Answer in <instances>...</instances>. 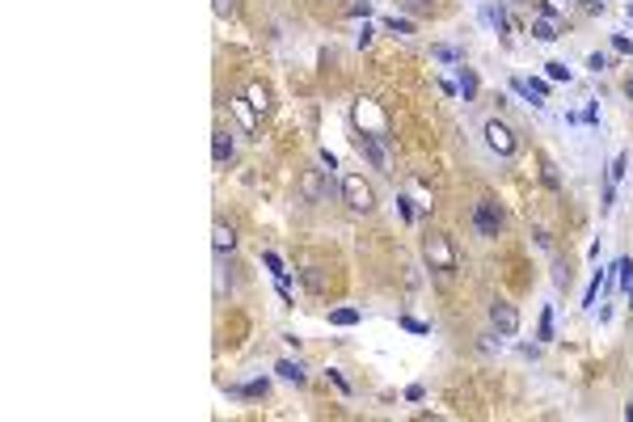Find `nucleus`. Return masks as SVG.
Here are the masks:
<instances>
[{"mask_svg":"<svg viewBox=\"0 0 633 422\" xmlns=\"http://www.w3.org/2000/svg\"><path fill=\"white\" fill-rule=\"evenodd\" d=\"M321 165H326V174L334 178V169H338V156H334L330 148H321Z\"/></svg>","mask_w":633,"mask_h":422,"instance_id":"obj_37","label":"nucleus"},{"mask_svg":"<svg viewBox=\"0 0 633 422\" xmlns=\"http://www.w3.org/2000/svg\"><path fill=\"white\" fill-rule=\"evenodd\" d=\"M228 106L237 110V119H241V127H245V131H253V127H258V119H253L258 110L249 106V97H228Z\"/></svg>","mask_w":633,"mask_h":422,"instance_id":"obj_15","label":"nucleus"},{"mask_svg":"<svg viewBox=\"0 0 633 422\" xmlns=\"http://www.w3.org/2000/svg\"><path fill=\"white\" fill-rule=\"evenodd\" d=\"M478 346H482L486 355H498V351H503V334H498V330H494V334H482V342H478Z\"/></svg>","mask_w":633,"mask_h":422,"instance_id":"obj_29","label":"nucleus"},{"mask_svg":"<svg viewBox=\"0 0 633 422\" xmlns=\"http://www.w3.org/2000/svg\"><path fill=\"white\" fill-rule=\"evenodd\" d=\"M372 5H376V0H355V5H351V17H367V13H372Z\"/></svg>","mask_w":633,"mask_h":422,"instance_id":"obj_36","label":"nucleus"},{"mask_svg":"<svg viewBox=\"0 0 633 422\" xmlns=\"http://www.w3.org/2000/svg\"><path fill=\"white\" fill-rule=\"evenodd\" d=\"M473 228H478V237L494 241L503 233V207L494 199H478V203H473Z\"/></svg>","mask_w":633,"mask_h":422,"instance_id":"obj_5","label":"nucleus"},{"mask_svg":"<svg viewBox=\"0 0 633 422\" xmlns=\"http://www.w3.org/2000/svg\"><path fill=\"white\" fill-rule=\"evenodd\" d=\"M216 13H220V17H233V13H237V0H216Z\"/></svg>","mask_w":633,"mask_h":422,"instance_id":"obj_39","label":"nucleus"},{"mask_svg":"<svg viewBox=\"0 0 633 422\" xmlns=\"http://www.w3.org/2000/svg\"><path fill=\"white\" fill-rule=\"evenodd\" d=\"M557 13H562V9L553 5V0H545V5H541V17H557Z\"/></svg>","mask_w":633,"mask_h":422,"instance_id":"obj_42","label":"nucleus"},{"mask_svg":"<svg viewBox=\"0 0 633 422\" xmlns=\"http://www.w3.org/2000/svg\"><path fill=\"white\" fill-rule=\"evenodd\" d=\"M456 89L464 93V101H473V97H478V72L464 68V64H456Z\"/></svg>","mask_w":633,"mask_h":422,"instance_id":"obj_13","label":"nucleus"},{"mask_svg":"<svg viewBox=\"0 0 633 422\" xmlns=\"http://www.w3.org/2000/svg\"><path fill=\"white\" fill-rule=\"evenodd\" d=\"M422 397H427V389H422V385H410V389H405V401H422Z\"/></svg>","mask_w":633,"mask_h":422,"instance_id":"obj_41","label":"nucleus"},{"mask_svg":"<svg viewBox=\"0 0 633 422\" xmlns=\"http://www.w3.org/2000/svg\"><path fill=\"white\" fill-rule=\"evenodd\" d=\"M326 376H330V380L338 385V393H346V397H351V380H346V376L338 372V367H330V372H326Z\"/></svg>","mask_w":633,"mask_h":422,"instance_id":"obj_35","label":"nucleus"},{"mask_svg":"<svg viewBox=\"0 0 633 422\" xmlns=\"http://www.w3.org/2000/svg\"><path fill=\"white\" fill-rule=\"evenodd\" d=\"M211 161H216V169H224V165L233 161V135H228L224 127L211 131Z\"/></svg>","mask_w":633,"mask_h":422,"instance_id":"obj_8","label":"nucleus"},{"mask_svg":"<svg viewBox=\"0 0 633 422\" xmlns=\"http://www.w3.org/2000/svg\"><path fill=\"white\" fill-rule=\"evenodd\" d=\"M321 174H326V169H308V174H304V182H300V190H304V199H308V203H316V199H326V194H330V182H321Z\"/></svg>","mask_w":633,"mask_h":422,"instance_id":"obj_9","label":"nucleus"},{"mask_svg":"<svg viewBox=\"0 0 633 422\" xmlns=\"http://www.w3.org/2000/svg\"><path fill=\"white\" fill-rule=\"evenodd\" d=\"M275 372H279L283 380H292V385H304V363H296V359H279Z\"/></svg>","mask_w":633,"mask_h":422,"instance_id":"obj_19","label":"nucleus"},{"mask_svg":"<svg viewBox=\"0 0 633 422\" xmlns=\"http://www.w3.org/2000/svg\"><path fill=\"white\" fill-rule=\"evenodd\" d=\"M482 135H486V148H490L494 156H503V161H511V156L519 152V135H515L503 119H486Z\"/></svg>","mask_w":633,"mask_h":422,"instance_id":"obj_3","label":"nucleus"},{"mask_svg":"<svg viewBox=\"0 0 633 422\" xmlns=\"http://www.w3.org/2000/svg\"><path fill=\"white\" fill-rule=\"evenodd\" d=\"M237 397H267L271 393V380H249V385H241V389H233Z\"/></svg>","mask_w":633,"mask_h":422,"instance_id":"obj_24","label":"nucleus"},{"mask_svg":"<svg viewBox=\"0 0 633 422\" xmlns=\"http://www.w3.org/2000/svg\"><path fill=\"white\" fill-rule=\"evenodd\" d=\"M537 165H541V178H545V186L549 190H562V174H557V165H553V156H537Z\"/></svg>","mask_w":633,"mask_h":422,"instance_id":"obj_17","label":"nucleus"},{"mask_svg":"<svg viewBox=\"0 0 633 422\" xmlns=\"http://www.w3.org/2000/svg\"><path fill=\"white\" fill-rule=\"evenodd\" d=\"M401 9H410V13H431V0H397Z\"/></svg>","mask_w":633,"mask_h":422,"instance_id":"obj_33","label":"nucleus"},{"mask_svg":"<svg viewBox=\"0 0 633 422\" xmlns=\"http://www.w3.org/2000/svg\"><path fill=\"white\" fill-rule=\"evenodd\" d=\"M583 123H587V127H596V123H600V101H591L587 110H583Z\"/></svg>","mask_w":633,"mask_h":422,"instance_id":"obj_38","label":"nucleus"},{"mask_svg":"<svg viewBox=\"0 0 633 422\" xmlns=\"http://www.w3.org/2000/svg\"><path fill=\"white\" fill-rule=\"evenodd\" d=\"M422 258H427V267L439 271V275H452L456 271V249L444 233H427L422 237Z\"/></svg>","mask_w":633,"mask_h":422,"instance_id":"obj_2","label":"nucleus"},{"mask_svg":"<svg viewBox=\"0 0 633 422\" xmlns=\"http://www.w3.org/2000/svg\"><path fill=\"white\" fill-rule=\"evenodd\" d=\"M355 148H359V156H363L372 169L389 174V165H393V156H389V135H367V131H359V135H355Z\"/></svg>","mask_w":633,"mask_h":422,"instance_id":"obj_4","label":"nucleus"},{"mask_svg":"<svg viewBox=\"0 0 633 422\" xmlns=\"http://www.w3.org/2000/svg\"><path fill=\"white\" fill-rule=\"evenodd\" d=\"M245 97H249V106H253L258 115H267V110H271V89L262 85V81H253V85L245 89Z\"/></svg>","mask_w":633,"mask_h":422,"instance_id":"obj_14","label":"nucleus"},{"mask_svg":"<svg viewBox=\"0 0 633 422\" xmlns=\"http://www.w3.org/2000/svg\"><path fill=\"white\" fill-rule=\"evenodd\" d=\"M380 26H385L389 34H414V22H410V17H397V13H393V17H385Z\"/></svg>","mask_w":633,"mask_h":422,"instance_id":"obj_25","label":"nucleus"},{"mask_svg":"<svg viewBox=\"0 0 633 422\" xmlns=\"http://www.w3.org/2000/svg\"><path fill=\"white\" fill-rule=\"evenodd\" d=\"M532 38H537V42H557V26H553V17H537V22H532Z\"/></svg>","mask_w":633,"mask_h":422,"instance_id":"obj_20","label":"nucleus"},{"mask_svg":"<svg viewBox=\"0 0 633 422\" xmlns=\"http://www.w3.org/2000/svg\"><path fill=\"white\" fill-rule=\"evenodd\" d=\"M587 68H591V72H604V68H608V56H604V51H591V56H587Z\"/></svg>","mask_w":633,"mask_h":422,"instance_id":"obj_34","label":"nucleus"},{"mask_svg":"<svg viewBox=\"0 0 633 422\" xmlns=\"http://www.w3.org/2000/svg\"><path fill=\"white\" fill-rule=\"evenodd\" d=\"M625 93H629V97H633V76H629V85H625Z\"/></svg>","mask_w":633,"mask_h":422,"instance_id":"obj_45","label":"nucleus"},{"mask_svg":"<svg viewBox=\"0 0 633 422\" xmlns=\"http://www.w3.org/2000/svg\"><path fill=\"white\" fill-rule=\"evenodd\" d=\"M372 38H376V34H372V26L363 22V30H359V38H355V42H359V47H372Z\"/></svg>","mask_w":633,"mask_h":422,"instance_id":"obj_40","label":"nucleus"},{"mask_svg":"<svg viewBox=\"0 0 633 422\" xmlns=\"http://www.w3.org/2000/svg\"><path fill=\"white\" fill-rule=\"evenodd\" d=\"M211 245H216V253H220V258H224V253H233V249H237V233H233V224L216 220V228H211Z\"/></svg>","mask_w":633,"mask_h":422,"instance_id":"obj_11","label":"nucleus"},{"mask_svg":"<svg viewBox=\"0 0 633 422\" xmlns=\"http://www.w3.org/2000/svg\"><path fill=\"white\" fill-rule=\"evenodd\" d=\"M553 283H557V287H570V267H566V262H553Z\"/></svg>","mask_w":633,"mask_h":422,"instance_id":"obj_32","label":"nucleus"},{"mask_svg":"<svg viewBox=\"0 0 633 422\" xmlns=\"http://www.w3.org/2000/svg\"><path fill=\"white\" fill-rule=\"evenodd\" d=\"M545 72H549V81H566V85L574 81V72H570V68H566L562 60H553V64H545Z\"/></svg>","mask_w":633,"mask_h":422,"instance_id":"obj_27","label":"nucleus"},{"mask_svg":"<svg viewBox=\"0 0 633 422\" xmlns=\"http://www.w3.org/2000/svg\"><path fill=\"white\" fill-rule=\"evenodd\" d=\"M359 321H363V312H359V308H351V304L330 308V326H334V330H351V326H359Z\"/></svg>","mask_w":633,"mask_h":422,"instance_id":"obj_12","label":"nucleus"},{"mask_svg":"<svg viewBox=\"0 0 633 422\" xmlns=\"http://www.w3.org/2000/svg\"><path fill=\"white\" fill-rule=\"evenodd\" d=\"M537 338L541 342H553V304L541 308V326H537Z\"/></svg>","mask_w":633,"mask_h":422,"instance_id":"obj_22","label":"nucleus"},{"mask_svg":"<svg viewBox=\"0 0 633 422\" xmlns=\"http://www.w3.org/2000/svg\"><path fill=\"white\" fill-rule=\"evenodd\" d=\"M625 17H629V22H633V0H629V5H625Z\"/></svg>","mask_w":633,"mask_h":422,"instance_id":"obj_43","label":"nucleus"},{"mask_svg":"<svg viewBox=\"0 0 633 422\" xmlns=\"http://www.w3.org/2000/svg\"><path fill=\"white\" fill-rule=\"evenodd\" d=\"M355 127L367 131V135H389V119H385V110H380L372 97H359V101H355Z\"/></svg>","mask_w":633,"mask_h":422,"instance_id":"obj_6","label":"nucleus"},{"mask_svg":"<svg viewBox=\"0 0 633 422\" xmlns=\"http://www.w3.org/2000/svg\"><path fill=\"white\" fill-rule=\"evenodd\" d=\"M482 22L498 34V38H507L511 34V22H507V13H503V5H490V0H486V5H482Z\"/></svg>","mask_w":633,"mask_h":422,"instance_id":"obj_10","label":"nucleus"},{"mask_svg":"<svg viewBox=\"0 0 633 422\" xmlns=\"http://www.w3.org/2000/svg\"><path fill=\"white\" fill-rule=\"evenodd\" d=\"M625 418H629V422H633V405H625Z\"/></svg>","mask_w":633,"mask_h":422,"instance_id":"obj_44","label":"nucleus"},{"mask_svg":"<svg viewBox=\"0 0 633 422\" xmlns=\"http://www.w3.org/2000/svg\"><path fill=\"white\" fill-rule=\"evenodd\" d=\"M612 51L616 56H633V38L629 34H612Z\"/></svg>","mask_w":633,"mask_h":422,"instance_id":"obj_30","label":"nucleus"},{"mask_svg":"<svg viewBox=\"0 0 633 422\" xmlns=\"http://www.w3.org/2000/svg\"><path fill=\"white\" fill-rule=\"evenodd\" d=\"M338 190H342V203L355 211V216H367V211H376V190H372V182H367L363 174H346Z\"/></svg>","mask_w":633,"mask_h":422,"instance_id":"obj_1","label":"nucleus"},{"mask_svg":"<svg viewBox=\"0 0 633 422\" xmlns=\"http://www.w3.org/2000/svg\"><path fill=\"white\" fill-rule=\"evenodd\" d=\"M262 262H267V271L275 275V283H287V267H283V258H279L275 249H267V253H262Z\"/></svg>","mask_w":633,"mask_h":422,"instance_id":"obj_21","label":"nucleus"},{"mask_svg":"<svg viewBox=\"0 0 633 422\" xmlns=\"http://www.w3.org/2000/svg\"><path fill=\"white\" fill-rule=\"evenodd\" d=\"M431 56H435L439 64H464V51H460V47H452V42H435V47H431Z\"/></svg>","mask_w":633,"mask_h":422,"instance_id":"obj_18","label":"nucleus"},{"mask_svg":"<svg viewBox=\"0 0 633 422\" xmlns=\"http://www.w3.org/2000/svg\"><path fill=\"white\" fill-rule=\"evenodd\" d=\"M511 93H519L523 101H532V106H537V110H545V97H541V93H537L532 85H528L523 76H511Z\"/></svg>","mask_w":633,"mask_h":422,"instance_id":"obj_16","label":"nucleus"},{"mask_svg":"<svg viewBox=\"0 0 633 422\" xmlns=\"http://www.w3.org/2000/svg\"><path fill=\"white\" fill-rule=\"evenodd\" d=\"M600 292H604V271H596V275H591V283H587V296H583V308H596Z\"/></svg>","mask_w":633,"mask_h":422,"instance_id":"obj_23","label":"nucleus"},{"mask_svg":"<svg viewBox=\"0 0 633 422\" xmlns=\"http://www.w3.org/2000/svg\"><path fill=\"white\" fill-rule=\"evenodd\" d=\"M397 211H401V220L410 224V220H414V199H410V194H397Z\"/></svg>","mask_w":633,"mask_h":422,"instance_id":"obj_31","label":"nucleus"},{"mask_svg":"<svg viewBox=\"0 0 633 422\" xmlns=\"http://www.w3.org/2000/svg\"><path fill=\"white\" fill-rule=\"evenodd\" d=\"M490 326H494L503 338H515V334H519V312H515V304L494 300V304H490Z\"/></svg>","mask_w":633,"mask_h":422,"instance_id":"obj_7","label":"nucleus"},{"mask_svg":"<svg viewBox=\"0 0 633 422\" xmlns=\"http://www.w3.org/2000/svg\"><path fill=\"white\" fill-rule=\"evenodd\" d=\"M625 169H629V152H616V161H612V169H608V182L616 186V182L625 178Z\"/></svg>","mask_w":633,"mask_h":422,"instance_id":"obj_26","label":"nucleus"},{"mask_svg":"<svg viewBox=\"0 0 633 422\" xmlns=\"http://www.w3.org/2000/svg\"><path fill=\"white\" fill-rule=\"evenodd\" d=\"M405 334H431V326L427 321H418V316H401V321H397Z\"/></svg>","mask_w":633,"mask_h":422,"instance_id":"obj_28","label":"nucleus"}]
</instances>
